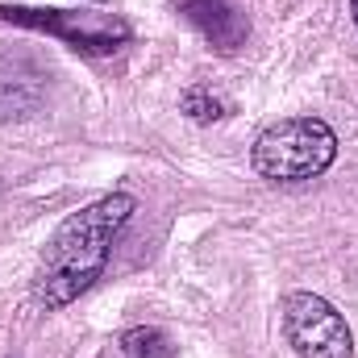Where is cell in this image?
<instances>
[{"label": "cell", "mask_w": 358, "mask_h": 358, "mask_svg": "<svg viewBox=\"0 0 358 358\" xmlns=\"http://www.w3.org/2000/svg\"><path fill=\"white\" fill-rule=\"evenodd\" d=\"M183 17L221 55H234L250 38V21L238 8V0H183Z\"/></svg>", "instance_id": "5b68a950"}, {"label": "cell", "mask_w": 358, "mask_h": 358, "mask_svg": "<svg viewBox=\"0 0 358 358\" xmlns=\"http://www.w3.org/2000/svg\"><path fill=\"white\" fill-rule=\"evenodd\" d=\"M179 108H183L192 121H200V125H208V121H221V117H225V100H221V96H213V88H204V84H196V88L183 92Z\"/></svg>", "instance_id": "ba28073f"}, {"label": "cell", "mask_w": 358, "mask_h": 358, "mask_svg": "<svg viewBox=\"0 0 358 358\" xmlns=\"http://www.w3.org/2000/svg\"><path fill=\"white\" fill-rule=\"evenodd\" d=\"M255 171L271 183H304L325 176L338 159V134L321 117H283L255 138Z\"/></svg>", "instance_id": "7a4b0ae2"}, {"label": "cell", "mask_w": 358, "mask_h": 358, "mask_svg": "<svg viewBox=\"0 0 358 358\" xmlns=\"http://www.w3.org/2000/svg\"><path fill=\"white\" fill-rule=\"evenodd\" d=\"M0 17L25 29H42L63 38L80 55H113L129 42V25L117 13H96V8H29V4H0Z\"/></svg>", "instance_id": "3957f363"}, {"label": "cell", "mask_w": 358, "mask_h": 358, "mask_svg": "<svg viewBox=\"0 0 358 358\" xmlns=\"http://www.w3.org/2000/svg\"><path fill=\"white\" fill-rule=\"evenodd\" d=\"M350 13H355V25H358V0H350Z\"/></svg>", "instance_id": "9c48e42d"}, {"label": "cell", "mask_w": 358, "mask_h": 358, "mask_svg": "<svg viewBox=\"0 0 358 358\" xmlns=\"http://www.w3.org/2000/svg\"><path fill=\"white\" fill-rule=\"evenodd\" d=\"M121 350L129 358H176L171 338L159 329V325H134L121 334Z\"/></svg>", "instance_id": "52a82bcc"}, {"label": "cell", "mask_w": 358, "mask_h": 358, "mask_svg": "<svg viewBox=\"0 0 358 358\" xmlns=\"http://www.w3.org/2000/svg\"><path fill=\"white\" fill-rule=\"evenodd\" d=\"M283 338L300 358H355L346 317L317 292L283 296Z\"/></svg>", "instance_id": "277c9868"}, {"label": "cell", "mask_w": 358, "mask_h": 358, "mask_svg": "<svg viewBox=\"0 0 358 358\" xmlns=\"http://www.w3.org/2000/svg\"><path fill=\"white\" fill-rule=\"evenodd\" d=\"M46 96V71L25 59V55H8L0 59V121H21L29 117Z\"/></svg>", "instance_id": "8992f818"}, {"label": "cell", "mask_w": 358, "mask_h": 358, "mask_svg": "<svg viewBox=\"0 0 358 358\" xmlns=\"http://www.w3.org/2000/svg\"><path fill=\"white\" fill-rule=\"evenodd\" d=\"M134 208H138V200L129 192H108V196L84 204L80 213H71L50 234V242L42 250V263L34 275V300L50 313L80 300L100 279L108 250H113L117 234L125 229V221L134 217Z\"/></svg>", "instance_id": "6da1fadb"}]
</instances>
